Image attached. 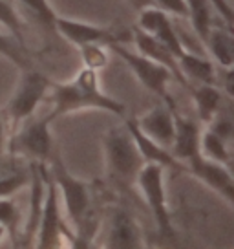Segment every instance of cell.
Here are the masks:
<instances>
[{
    "label": "cell",
    "instance_id": "23",
    "mask_svg": "<svg viewBox=\"0 0 234 249\" xmlns=\"http://www.w3.org/2000/svg\"><path fill=\"white\" fill-rule=\"evenodd\" d=\"M0 226L6 227L13 246H18L22 234V213L11 198H0Z\"/></svg>",
    "mask_w": 234,
    "mask_h": 249
},
{
    "label": "cell",
    "instance_id": "4",
    "mask_svg": "<svg viewBox=\"0 0 234 249\" xmlns=\"http://www.w3.org/2000/svg\"><path fill=\"white\" fill-rule=\"evenodd\" d=\"M33 246L39 249H57L64 246L75 248V233L64 224L59 207V189L50 176V171L46 178V196H44L42 214Z\"/></svg>",
    "mask_w": 234,
    "mask_h": 249
},
{
    "label": "cell",
    "instance_id": "32",
    "mask_svg": "<svg viewBox=\"0 0 234 249\" xmlns=\"http://www.w3.org/2000/svg\"><path fill=\"white\" fill-rule=\"evenodd\" d=\"M128 2H130L137 11L143 9V8H149V6H156V4H154V0H128Z\"/></svg>",
    "mask_w": 234,
    "mask_h": 249
},
{
    "label": "cell",
    "instance_id": "18",
    "mask_svg": "<svg viewBox=\"0 0 234 249\" xmlns=\"http://www.w3.org/2000/svg\"><path fill=\"white\" fill-rule=\"evenodd\" d=\"M209 48L211 55L214 57V61L218 62L219 68H233L234 64V39L231 26H216L212 22L211 30L207 33V39L203 42Z\"/></svg>",
    "mask_w": 234,
    "mask_h": 249
},
{
    "label": "cell",
    "instance_id": "30",
    "mask_svg": "<svg viewBox=\"0 0 234 249\" xmlns=\"http://www.w3.org/2000/svg\"><path fill=\"white\" fill-rule=\"evenodd\" d=\"M212 8L218 11L219 18L227 24V26H231L233 24V8H231V4L227 2V0H211Z\"/></svg>",
    "mask_w": 234,
    "mask_h": 249
},
{
    "label": "cell",
    "instance_id": "16",
    "mask_svg": "<svg viewBox=\"0 0 234 249\" xmlns=\"http://www.w3.org/2000/svg\"><path fill=\"white\" fill-rule=\"evenodd\" d=\"M143 134H147L150 140L159 143L161 147L170 150L174 141V110L168 107H154L145 116L135 119Z\"/></svg>",
    "mask_w": 234,
    "mask_h": 249
},
{
    "label": "cell",
    "instance_id": "15",
    "mask_svg": "<svg viewBox=\"0 0 234 249\" xmlns=\"http://www.w3.org/2000/svg\"><path fill=\"white\" fill-rule=\"evenodd\" d=\"M130 33H132V40L135 42V48H137V53L145 55V57H149L152 61H156V62H159V64L167 66V68L172 71L174 79H176L181 86L188 88L187 79L183 77L180 66H178V57L172 53L168 48L165 46V44H161L157 39H154L152 35L139 30L137 26H135Z\"/></svg>",
    "mask_w": 234,
    "mask_h": 249
},
{
    "label": "cell",
    "instance_id": "26",
    "mask_svg": "<svg viewBox=\"0 0 234 249\" xmlns=\"http://www.w3.org/2000/svg\"><path fill=\"white\" fill-rule=\"evenodd\" d=\"M0 24H4L8 31L15 37V40L24 46V33H22V20L17 15L15 8L8 0H0Z\"/></svg>",
    "mask_w": 234,
    "mask_h": 249
},
{
    "label": "cell",
    "instance_id": "22",
    "mask_svg": "<svg viewBox=\"0 0 234 249\" xmlns=\"http://www.w3.org/2000/svg\"><path fill=\"white\" fill-rule=\"evenodd\" d=\"M200 154L223 165H231V152L227 147V141L209 126L201 130L200 136Z\"/></svg>",
    "mask_w": 234,
    "mask_h": 249
},
{
    "label": "cell",
    "instance_id": "1",
    "mask_svg": "<svg viewBox=\"0 0 234 249\" xmlns=\"http://www.w3.org/2000/svg\"><path fill=\"white\" fill-rule=\"evenodd\" d=\"M50 90L53 99V117L86 108L104 110L119 117H123L126 112L123 103L101 92L97 71L90 68H83L71 83H51Z\"/></svg>",
    "mask_w": 234,
    "mask_h": 249
},
{
    "label": "cell",
    "instance_id": "14",
    "mask_svg": "<svg viewBox=\"0 0 234 249\" xmlns=\"http://www.w3.org/2000/svg\"><path fill=\"white\" fill-rule=\"evenodd\" d=\"M200 136L201 128L194 119L181 116L174 110V141H172L170 152L181 163H187L190 158L200 154Z\"/></svg>",
    "mask_w": 234,
    "mask_h": 249
},
{
    "label": "cell",
    "instance_id": "27",
    "mask_svg": "<svg viewBox=\"0 0 234 249\" xmlns=\"http://www.w3.org/2000/svg\"><path fill=\"white\" fill-rule=\"evenodd\" d=\"M0 55L8 57L9 61L18 64L20 68H28V61L22 53V46L15 39H9L6 35H0Z\"/></svg>",
    "mask_w": 234,
    "mask_h": 249
},
{
    "label": "cell",
    "instance_id": "7",
    "mask_svg": "<svg viewBox=\"0 0 234 249\" xmlns=\"http://www.w3.org/2000/svg\"><path fill=\"white\" fill-rule=\"evenodd\" d=\"M51 114L40 119H26V123L9 140L8 150L13 156H22L30 161H48L51 156Z\"/></svg>",
    "mask_w": 234,
    "mask_h": 249
},
{
    "label": "cell",
    "instance_id": "19",
    "mask_svg": "<svg viewBox=\"0 0 234 249\" xmlns=\"http://www.w3.org/2000/svg\"><path fill=\"white\" fill-rule=\"evenodd\" d=\"M178 66H180L183 77L187 79L188 86H190V81H194L198 85H201V83L216 85V68H214V62L201 57V55L194 53L190 50H185L178 57Z\"/></svg>",
    "mask_w": 234,
    "mask_h": 249
},
{
    "label": "cell",
    "instance_id": "24",
    "mask_svg": "<svg viewBox=\"0 0 234 249\" xmlns=\"http://www.w3.org/2000/svg\"><path fill=\"white\" fill-rule=\"evenodd\" d=\"M79 52H81V59H83L84 68L97 71L108 64V52H106V44H102V42L83 44V46H79Z\"/></svg>",
    "mask_w": 234,
    "mask_h": 249
},
{
    "label": "cell",
    "instance_id": "25",
    "mask_svg": "<svg viewBox=\"0 0 234 249\" xmlns=\"http://www.w3.org/2000/svg\"><path fill=\"white\" fill-rule=\"evenodd\" d=\"M28 181H30V169L28 167L0 176V198H11L22 187L28 185Z\"/></svg>",
    "mask_w": 234,
    "mask_h": 249
},
{
    "label": "cell",
    "instance_id": "9",
    "mask_svg": "<svg viewBox=\"0 0 234 249\" xmlns=\"http://www.w3.org/2000/svg\"><path fill=\"white\" fill-rule=\"evenodd\" d=\"M30 213L26 226L22 227V234L18 246L28 248L35 244L37 229H39L40 214H42V205H44V196H46V178H48V167L46 161H30Z\"/></svg>",
    "mask_w": 234,
    "mask_h": 249
},
{
    "label": "cell",
    "instance_id": "11",
    "mask_svg": "<svg viewBox=\"0 0 234 249\" xmlns=\"http://www.w3.org/2000/svg\"><path fill=\"white\" fill-rule=\"evenodd\" d=\"M187 171L194 174L198 179H201L212 191H216L219 196H223L229 202V205L234 203V181L233 174L229 171V165H223L198 154L187 161Z\"/></svg>",
    "mask_w": 234,
    "mask_h": 249
},
{
    "label": "cell",
    "instance_id": "29",
    "mask_svg": "<svg viewBox=\"0 0 234 249\" xmlns=\"http://www.w3.org/2000/svg\"><path fill=\"white\" fill-rule=\"evenodd\" d=\"M159 9H163L167 13H172L176 17H187V4L185 0H154Z\"/></svg>",
    "mask_w": 234,
    "mask_h": 249
},
{
    "label": "cell",
    "instance_id": "33",
    "mask_svg": "<svg viewBox=\"0 0 234 249\" xmlns=\"http://www.w3.org/2000/svg\"><path fill=\"white\" fill-rule=\"evenodd\" d=\"M6 234H8V231H6V227H4V226H0V242H2V238H4Z\"/></svg>",
    "mask_w": 234,
    "mask_h": 249
},
{
    "label": "cell",
    "instance_id": "20",
    "mask_svg": "<svg viewBox=\"0 0 234 249\" xmlns=\"http://www.w3.org/2000/svg\"><path fill=\"white\" fill-rule=\"evenodd\" d=\"M188 90L192 92V97H194L196 103V110H198V116L203 123H209L212 117L216 116V112L221 107V101H223V92L219 90L216 85H207V83H201V85H190Z\"/></svg>",
    "mask_w": 234,
    "mask_h": 249
},
{
    "label": "cell",
    "instance_id": "6",
    "mask_svg": "<svg viewBox=\"0 0 234 249\" xmlns=\"http://www.w3.org/2000/svg\"><path fill=\"white\" fill-rule=\"evenodd\" d=\"M50 86L51 81L46 75H42L40 71L24 68L22 79L17 86L13 97L9 99L8 107L4 108L8 123L18 126L28 117H32L37 107L42 103L44 95L50 92Z\"/></svg>",
    "mask_w": 234,
    "mask_h": 249
},
{
    "label": "cell",
    "instance_id": "5",
    "mask_svg": "<svg viewBox=\"0 0 234 249\" xmlns=\"http://www.w3.org/2000/svg\"><path fill=\"white\" fill-rule=\"evenodd\" d=\"M110 48L125 61L126 66L134 71V75L139 79L141 85L152 93H156L157 97H161L168 108L176 110V103L168 95V90H167V86L170 83V79H174V75L167 66L152 61V59L137 53V52L126 50L121 42H114V44H110Z\"/></svg>",
    "mask_w": 234,
    "mask_h": 249
},
{
    "label": "cell",
    "instance_id": "12",
    "mask_svg": "<svg viewBox=\"0 0 234 249\" xmlns=\"http://www.w3.org/2000/svg\"><path fill=\"white\" fill-rule=\"evenodd\" d=\"M137 28L143 30L145 33L152 35L161 44H165L176 57H180L187 50L185 44L181 42L178 30L174 28L172 20L168 18V13L159 9L157 6H149V8L139 9Z\"/></svg>",
    "mask_w": 234,
    "mask_h": 249
},
{
    "label": "cell",
    "instance_id": "21",
    "mask_svg": "<svg viewBox=\"0 0 234 249\" xmlns=\"http://www.w3.org/2000/svg\"><path fill=\"white\" fill-rule=\"evenodd\" d=\"M187 18L192 22L196 35L205 42L207 33L212 26V4L211 0H185Z\"/></svg>",
    "mask_w": 234,
    "mask_h": 249
},
{
    "label": "cell",
    "instance_id": "3",
    "mask_svg": "<svg viewBox=\"0 0 234 249\" xmlns=\"http://www.w3.org/2000/svg\"><path fill=\"white\" fill-rule=\"evenodd\" d=\"M104 156L112 181L128 187L135 183L145 160L137 150L132 134L125 126H114L104 136Z\"/></svg>",
    "mask_w": 234,
    "mask_h": 249
},
{
    "label": "cell",
    "instance_id": "2",
    "mask_svg": "<svg viewBox=\"0 0 234 249\" xmlns=\"http://www.w3.org/2000/svg\"><path fill=\"white\" fill-rule=\"evenodd\" d=\"M48 171L57 189H61L66 214L75 227V248H88L94 233L97 231V222L92 218L90 211V187L70 174L61 156H53Z\"/></svg>",
    "mask_w": 234,
    "mask_h": 249
},
{
    "label": "cell",
    "instance_id": "13",
    "mask_svg": "<svg viewBox=\"0 0 234 249\" xmlns=\"http://www.w3.org/2000/svg\"><path fill=\"white\" fill-rule=\"evenodd\" d=\"M104 248L112 249H139L145 248L143 233L134 216L123 207H114L110 213Z\"/></svg>",
    "mask_w": 234,
    "mask_h": 249
},
{
    "label": "cell",
    "instance_id": "28",
    "mask_svg": "<svg viewBox=\"0 0 234 249\" xmlns=\"http://www.w3.org/2000/svg\"><path fill=\"white\" fill-rule=\"evenodd\" d=\"M24 6H28V8L32 9L35 15L39 17L40 20L48 26H53L55 18H57V13L53 11V8L50 6V2L48 0H20Z\"/></svg>",
    "mask_w": 234,
    "mask_h": 249
},
{
    "label": "cell",
    "instance_id": "31",
    "mask_svg": "<svg viewBox=\"0 0 234 249\" xmlns=\"http://www.w3.org/2000/svg\"><path fill=\"white\" fill-rule=\"evenodd\" d=\"M8 117L4 114V110H0V158L8 148Z\"/></svg>",
    "mask_w": 234,
    "mask_h": 249
},
{
    "label": "cell",
    "instance_id": "10",
    "mask_svg": "<svg viewBox=\"0 0 234 249\" xmlns=\"http://www.w3.org/2000/svg\"><path fill=\"white\" fill-rule=\"evenodd\" d=\"M53 26L57 31L63 35L64 39L75 44V46H83L88 42H102V44H114V42H126L132 40V33H116L106 28H99L94 24L79 22V20H70V18H63L57 15Z\"/></svg>",
    "mask_w": 234,
    "mask_h": 249
},
{
    "label": "cell",
    "instance_id": "17",
    "mask_svg": "<svg viewBox=\"0 0 234 249\" xmlns=\"http://www.w3.org/2000/svg\"><path fill=\"white\" fill-rule=\"evenodd\" d=\"M126 128L132 134L134 141L137 145V150L141 152L145 163H157L163 169H176V171H187V165L181 163L180 160H176L168 148L161 147L159 143L154 140H150L147 134H143L139 130V126L135 124V119H128L126 121Z\"/></svg>",
    "mask_w": 234,
    "mask_h": 249
},
{
    "label": "cell",
    "instance_id": "8",
    "mask_svg": "<svg viewBox=\"0 0 234 249\" xmlns=\"http://www.w3.org/2000/svg\"><path fill=\"white\" fill-rule=\"evenodd\" d=\"M135 183L141 187V193L145 196V202L149 203L152 216L156 220L159 233L172 238L174 236V226L172 218L167 207V195H165L163 181V167L157 163H145L141 167Z\"/></svg>",
    "mask_w": 234,
    "mask_h": 249
}]
</instances>
